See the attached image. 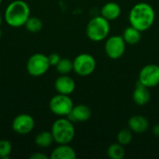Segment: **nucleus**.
Returning a JSON list of instances; mask_svg holds the SVG:
<instances>
[{"instance_id":"nucleus-1","label":"nucleus","mask_w":159,"mask_h":159,"mask_svg":"<svg viewBox=\"0 0 159 159\" xmlns=\"http://www.w3.org/2000/svg\"><path fill=\"white\" fill-rule=\"evenodd\" d=\"M156 20V12L154 7L145 2L137 3L132 7L129 14V20L131 26L141 32L150 29Z\"/></svg>"},{"instance_id":"nucleus-2","label":"nucleus","mask_w":159,"mask_h":159,"mask_svg":"<svg viewBox=\"0 0 159 159\" xmlns=\"http://www.w3.org/2000/svg\"><path fill=\"white\" fill-rule=\"evenodd\" d=\"M30 7L23 0L11 1L6 7L4 20L7 24L12 28H20L24 26L30 18Z\"/></svg>"},{"instance_id":"nucleus-3","label":"nucleus","mask_w":159,"mask_h":159,"mask_svg":"<svg viewBox=\"0 0 159 159\" xmlns=\"http://www.w3.org/2000/svg\"><path fill=\"white\" fill-rule=\"evenodd\" d=\"M54 142L58 144H69L75 138V129L68 117H59L51 127Z\"/></svg>"},{"instance_id":"nucleus-4","label":"nucleus","mask_w":159,"mask_h":159,"mask_svg":"<svg viewBox=\"0 0 159 159\" xmlns=\"http://www.w3.org/2000/svg\"><path fill=\"white\" fill-rule=\"evenodd\" d=\"M110 33L109 20L102 16H95L89 20L86 26V34L88 38L93 42L105 40Z\"/></svg>"},{"instance_id":"nucleus-5","label":"nucleus","mask_w":159,"mask_h":159,"mask_svg":"<svg viewBox=\"0 0 159 159\" xmlns=\"http://www.w3.org/2000/svg\"><path fill=\"white\" fill-rule=\"evenodd\" d=\"M48 106L51 113L55 116L59 117H67L74 107V102L70 95L58 93L50 99Z\"/></svg>"},{"instance_id":"nucleus-6","label":"nucleus","mask_w":159,"mask_h":159,"mask_svg":"<svg viewBox=\"0 0 159 159\" xmlns=\"http://www.w3.org/2000/svg\"><path fill=\"white\" fill-rule=\"evenodd\" d=\"M50 66L48 56L43 53H34L28 59L26 70L30 75L37 77L45 75Z\"/></svg>"},{"instance_id":"nucleus-7","label":"nucleus","mask_w":159,"mask_h":159,"mask_svg":"<svg viewBox=\"0 0 159 159\" xmlns=\"http://www.w3.org/2000/svg\"><path fill=\"white\" fill-rule=\"evenodd\" d=\"M74 72L80 76L90 75L96 69V60L89 53H81L77 55L74 61Z\"/></svg>"},{"instance_id":"nucleus-8","label":"nucleus","mask_w":159,"mask_h":159,"mask_svg":"<svg viewBox=\"0 0 159 159\" xmlns=\"http://www.w3.org/2000/svg\"><path fill=\"white\" fill-rule=\"evenodd\" d=\"M127 43L122 35H113L106 38L104 50L108 58L112 60L120 59L126 51Z\"/></svg>"},{"instance_id":"nucleus-9","label":"nucleus","mask_w":159,"mask_h":159,"mask_svg":"<svg viewBox=\"0 0 159 159\" xmlns=\"http://www.w3.org/2000/svg\"><path fill=\"white\" fill-rule=\"evenodd\" d=\"M142 85L152 89L159 85V65L150 63L143 66L139 73V79Z\"/></svg>"},{"instance_id":"nucleus-10","label":"nucleus","mask_w":159,"mask_h":159,"mask_svg":"<svg viewBox=\"0 0 159 159\" xmlns=\"http://www.w3.org/2000/svg\"><path fill=\"white\" fill-rule=\"evenodd\" d=\"M35 122L32 116L28 114H20L14 117L11 127L14 132L20 135H26L33 131Z\"/></svg>"},{"instance_id":"nucleus-11","label":"nucleus","mask_w":159,"mask_h":159,"mask_svg":"<svg viewBox=\"0 0 159 159\" xmlns=\"http://www.w3.org/2000/svg\"><path fill=\"white\" fill-rule=\"evenodd\" d=\"M54 87L58 93L71 95L75 89V81L68 75H61L55 80Z\"/></svg>"},{"instance_id":"nucleus-12","label":"nucleus","mask_w":159,"mask_h":159,"mask_svg":"<svg viewBox=\"0 0 159 159\" xmlns=\"http://www.w3.org/2000/svg\"><path fill=\"white\" fill-rule=\"evenodd\" d=\"M91 110L88 105L77 104L74 105L72 111L68 115V118L73 123H83L88 121L91 117Z\"/></svg>"},{"instance_id":"nucleus-13","label":"nucleus","mask_w":159,"mask_h":159,"mask_svg":"<svg viewBox=\"0 0 159 159\" xmlns=\"http://www.w3.org/2000/svg\"><path fill=\"white\" fill-rule=\"evenodd\" d=\"M150 99H151V93L149 91V88L142 85L140 82H137L136 87L132 93L133 102L139 106H143L149 102Z\"/></svg>"},{"instance_id":"nucleus-14","label":"nucleus","mask_w":159,"mask_h":159,"mask_svg":"<svg viewBox=\"0 0 159 159\" xmlns=\"http://www.w3.org/2000/svg\"><path fill=\"white\" fill-rule=\"evenodd\" d=\"M128 127L134 133H143L149 129V121L143 116L135 115L129 119Z\"/></svg>"},{"instance_id":"nucleus-15","label":"nucleus","mask_w":159,"mask_h":159,"mask_svg":"<svg viewBox=\"0 0 159 159\" xmlns=\"http://www.w3.org/2000/svg\"><path fill=\"white\" fill-rule=\"evenodd\" d=\"M51 159H75L76 153L69 144H59L50 154Z\"/></svg>"},{"instance_id":"nucleus-16","label":"nucleus","mask_w":159,"mask_h":159,"mask_svg":"<svg viewBox=\"0 0 159 159\" xmlns=\"http://www.w3.org/2000/svg\"><path fill=\"white\" fill-rule=\"evenodd\" d=\"M121 14V7L116 2H108L104 4L101 8V16L107 20H115L119 18Z\"/></svg>"},{"instance_id":"nucleus-17","label":"nucleus","mask_w":159,"mask_h":159,"mask_svg":"<svg viewBox=\"0 0 159 159\" xmlns=\"http://www.w3.org/2000/svg\"><path fill=\"white\" fill-rule=\"evenodd\" d=\"M142 32L136 29L133 26H129L126 28L122 34V36L125 40V42L129 45H136L141 41L142 38Z\"/></svg>"},{"instance_id":"nucleus-18","label":"nucleus","mask_w":159,"mask_h":159,"mask_svg":"<svg viewBox=\"0 0 159 159\" xmlns=\"http://www.w3.org/2000/svg\"><path fill=\"white\" fill-rule=\"evenodd\" d=\"M34 143L40 148L50 147L51 144L54 143V139H53L51 131H41V132H39L34 139Z\"/></svg>"},{"instance_id":"nucleus-19","label":"nucleus","mask_w":159,"mask_h":159,"mask_svg":"<svg viewBox=\"0 0 159 159\" xmlns=\"http://www.w3.org/2000/svg\"><path fill=\"white\" fill-rule=\"evenodd\" d=\"M107 156L111 159H122L125 157L124 145L116 143H112L107 148Z\"/></svg>"},{"instance_id":"nucleus-20","label":"nucleus","mask_w":159,"mask_h":159,"mask_svg":"<svg viewBox=\"0 0 159 159\" xmlns=\"http://www.w3.org/2000/svg\"><path fill=\"white\" fill-rule=\"evenodd\" d=\"M55 67L57 72L60 73L61 75H68L72 71H74L73 61L67 58H61Z\"/></svg>"},{"instance_id":"nucleus-21","label":"nucleus","mask_w":159,"mask_h":159,"mask_svg":"<svg viewBox=\"0 0 159 159\" xmlns=\"http://www.w3.org/2000/svg\"><path fill=\"white\" fill-rule=\"evenodd\" d=\"M24 26H25L26 30L29 31L30 33H38L42 29L43 23H42V20L39 18L30 16V18L27 20Z\"/></svg>"},{"instance_id":"nucleus-22","label":"nucleus","mask_w":159,"mask_h":159,"mask_svg":"<svg viewBox=\"0 0 159 159\" xmlns=\"http://www.w3.org/2000/svg\"><path fill=\"white\" fill-rule=\"evenodd\" d=\"M132 138H133V135H132V131L129 129H121L118 134H117V143L122 144V145H128L131 143L132 141Z\"/></svg>"},{"instance_id":"nucleus-23","label":"nucleus","mask_w":159,"mask_h":159,"mask_svg":"<svg viewBox=\"0 0 159 159\" xmlns=\"http://www.w3.org/2000/svg\"><path fill=\"white\" fill-rule=\"evenodd\" d=\"M12 152V143L7 140H0V158L7 159Z\"/></svg>"},{"instance_id":"nucleus-24","label":"nucleus","mask_w":159,"mask_h":159,"mask_svg":"<svg viewBox=\"0 0 159 159\" xmlns=\"http://www.w3.org/2000/svg\"><path fill=\"white\" fill-rule=\"evenodd\" d=\"M48 61H49V63L51 66H56L58 64V62L60 61V60L61 59L58 53H51L48 56Z\"/></svg>"},{"instance_id":"nucleus-25","label":"nucleus","mask_w":159,"mask_h":159,"mask_svg":"<svg viewBox=\"0 0 159 159\" xmlns=\"http://www.w3.org/2000/svg\"><path fill=\"white\" fill-rule=\"evenodd\" d=\"M31 159H48V157L43 153H34L30 156Z\"/></svg>"},{"instance_id":"nucleus-26","label":"nucleus","mask_w":159,"mask_h":159,"mask_svg":"<svg viewBox=\"0 0 159 159\" xmlns=\"http://www.w3.org/2000/svg\"><path fill=\"white\" fill-rule=\"evenodd\" d=\"M152 131H153V133H154L155 136L159 137V124H157V125H155V126L153 127Z\"/></svg>"},{"instance_id":"nucleus-27","label":"nucleus","mask_w":159,"mask_h":159,"mask_svg":"<svg viewBox=\"0 0 159 159\" xmlns=\"http://www.w3.org/2000/svg\"><path fill=\"white\" fill-rule=\"evenodd\" d=\"M2 22H3V17H2V16H1V14H0V26H1Z\"/></svg>"},{"instance_id":"nucleus-28","label":"nucleus","mask_w":159,"mask_h":159,"mask_svg":"<svg viewBox=\"0 0 159 159\" xmlns=\"http://www.w3.org/2000/svg\"><path fill=\"white\" fill-rule=\"evenodd\" d=\"M1 35H2V32H1V29H0V38H1Z\"/></svg>"},{"instance_id":"nucleus-29","label":"nucleus","mask_w":159,"mask_h":159,"mask_svg":"<svg viewBox=\"0 0 159 159\" xmlns=\"http://www.w3.org/2000/svg\"><path fill=\"white\" fill-rule=\"evenodd\" d=\"M2 1H3V0H0V6H1V4H2Z\"/></svg>"}]
</instances>
